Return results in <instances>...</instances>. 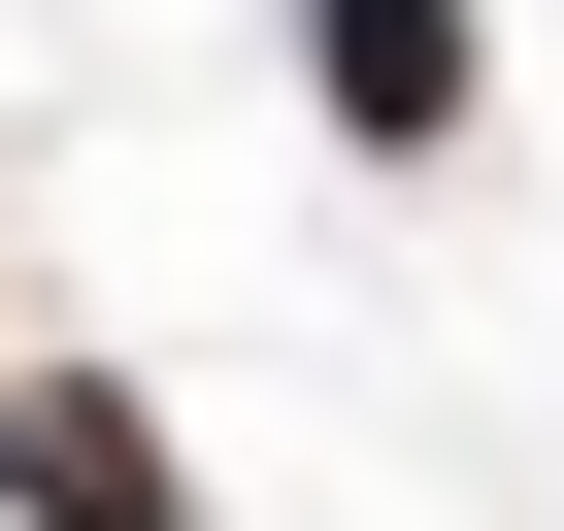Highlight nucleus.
Here are the masks:
<instances>
[{
  "label": "nucleus",
  "mask_w": 564,
  "mask_h": 531,
  "mask_svg": "<svg viewBox=\"0 0 564 531\" xmlns=\"http://www.w3.org/2000/svg\"><path fill=\"white\" fill-rule=\"evenodd\" d=\"M300 100H333L366 166H432V133L498 100V34H465V0H300Z\"/></svg>",
  "instance_id": "2"
},
{
  "label": "nucleus",
  "mask_w": 564,
  "mask_h": 531,
  "mask_svg": "<svg viewBox=\"0 0 564 531\" xmlns=\"http://www.w3.org/2000/svg\"><path fill=\"white\" fill-rule=\"evenodd\" d=\"M0 531H199L166 399H133V366H0Z\"/></svg>",
  "instance_id": "1"
}]
</instances>
